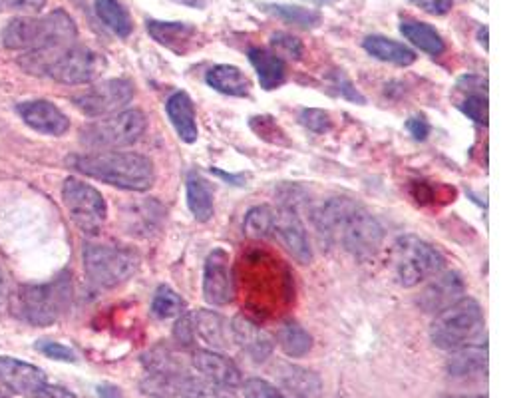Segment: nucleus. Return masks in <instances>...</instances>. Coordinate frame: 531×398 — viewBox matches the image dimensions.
Wrapping results in <instances>:
<instances>
[{"mask_svg": "<svg viewBox=\"0 0 531 398\" xmlns=\"http://www.w3.org/2000/svg\"><path fill=\"white\" fill-rule=\"evenodd\" d=\"M315 225L321 237L339 243L356 259L372 257L384 239L382 225L364 207L351 199L335 198L315 211Z\"/></svg>", "mask_w": 531, "mask_h": 398, "instance_id": "obj_1", "label": "nucleus"}, {"mask_svg": "<svg viewBox=\"0 0 531 398\" xmlns=\"http://www.w3.org/2000/svg\"><path fill=\"white\" fill-rule=\"evenodd\" d=\"M68 164L80 174L128 192H146L156 182L150 158L134 152H96L72 156Z\"/></svg>", "mask_w": 531, "mask_h": 398, "instance_id": "obj_2", "label": "nucleus"}, {"mask_svg": "<svg viewBox=\"0 0 531 398\" xmlns=\"http://www.w3.org/2000/svg\"><path fill=\"white\" fill-rule=\"evenodd\" d=\"M76 38V24L64 10H54L42 18H16L2 32L6 48L26 52H58L74 46Z\"/></svg>", "mask_w": 531, "mask_h": 398, "instance_id": "obj_3", "label": "nucleus"}, {"mask_svg": "<svg viewBox=\"0 0 531 398\" xmlns=\"http://www.w3.org/2000/svg\"><path fill=\"white\" fill-rule=\"evenodd\" d=\"M20 64L30 74L44 72L60 84H88L106 68V62L98 52L76 44L58 52H28Z\"/></svg>", "mask_w": 531, "mask_h": 398, "instance_id": "obj_4", "label": "nucleus"}, {"mask_svg": "<svg viewBox=\"0 0 531 398\" xmlns=\"http://www.w3.org/2000/svg\"><path fill=\"white\" fill-rule=\"evenodd\" d=\"M72 301V281L64 273L44 285H22L16 293L14 315L34 327H48L56 323Z\"/></svg>", "mask_w": 531, "mask_h": 398, "instance_id": "obj_5", "label": "nucleus"}, {"mask_svg": "<svg viewBox=\"0 0 531 398\" xmlns=\"http://www.w3.org/2000/svg\"><path fill=\"white\" fill-rule=\"evenodd\" d=\"M442 253L416 235H402L390 249V267L402 287H416L444 269Z\"/></svg>", "mask_w": 531, "mask_h": 398, "instance_id": "obj_6", "label": "nucleus"}, {"mask_svg": "<svg viewBox=\"0 0 531 398\" xmlns=\"http://www.w3.org/2000/svg\"><path fill=\"white\" fill-rule=\"evenodd\" d=\"M484 333V313L478 301L464 297L446 311L438 313L432 327L430 339L438 349L458 351L472 345Z\"/></svg>", "mask_w": 531, "mask_h": 398, "instance_id": "obj_7", "label": "nucleus"}, {"mask_svg": "<svg viewBox=\"0 0 531 398\" xmlns=\"http://www.w3.org/2000/svg\"><path fill=\"white\" fill-rule=\"evenodd\" d=\"M140 267L136 251L118 245L86 243L84 269L92 285L100 289H112L126 283Z\"/></svg>", "mask_w": 531, "mask_h": 398, "instance_id": "obj_8", "label": "nucleus"}, {"mask_svg": "<svg viewBox=\"0 0 531 398\" xmlns=\"http://www.w3.org/2000/svg\"><path fill=\"white\" fill-rule=\"evenodd\" d=\"M148 128V120L140 110H122L102 118L82 130V144L96 150L126 148L136 144Z\"/></svg>", "mask_w": 531, "mask_h": 398, "instance_id": "obj_9", "label": "nucleus"}, {"mask_svg": "<svg viewBox=\"0 0 531 398\" xmlns=\"http://www.w3.org/2000/svg\"><path fill=\"white\" fill-rule=\"evenodd\" d=\"M142 393L152 398H237L233 389L215 385L199 375H154L150 373L142 385Z\"/></svg>", "mask_w": 531, "mask_h": 398, "instance_id": "obj_10", "label": "nucleus"}, {"mask_svg": "<svg viewBox=\"0 0 531 398\" xmlns=\"http://www.w3.org/2000/svg\"><path fill=\"white\" fill-rule=\"evenodd\" d=\"M62 199L70 219L80 231L96 235L102 229L108 215V207L96 188L76 178H68L62 186Z\"/></svg>", "mask_w": 531, "mask_h": 398, "instance_id": "obj_11", "label": "nucleus"}, {"mask_svg": "<svg viewBox=\"0 0 531 398\" xmlns=\"http://www.w3.org/2000/svg\"><path fill=\"white\" fill-rule=\"evenodd\" d=\"M134 98V86L128 80L116 78L102 82L80 96L74 98V104L80 112H84L90 118H102V116H112L126 108Z\"/></svg>", "mask_w": 531, "mask_h": 398, "instance_id": "obj_12", "label": "nucleus"}, {"mask_svg": "<svg viewBox=\"0 0 531 398\" xmlns=\"http://www.w3.org/2000/svg\"><path fill=\"white\" fill-rule=\"evenodd\" d=\"M235 285L231 271V257L225 249H213L205 259L203 269V297L209 305L221 307L233 301Z\"/></svg>", "mask_w": 531, "mask_h": 398, "instance_id": "obj_13", "label": "nucleus"}, {"mask_svg": "<svg viewBox=\"0 0 531 398\" xmlns=\"http://www.w3.org/2000/svg\"><path fill=\"white\" fill-rule=\"evenodd\" d=\"M464 295H466V285L462 275L456 271H448L432 277V281L420 291L416 303L424 313L438 315L448 307H452L454 303H458L460 299H464Z\"/></svg>", "mask_w": 531, "mask_h": 398, "instance_id": "obj_14", "label": "nucleus"}, {"mask_svg": "<svg viewBox=\"0 0 531 398\" xmlns=\"http://www.w3.org/2000/svg\"><path fill=\"white\" fill-rule=\"evenodd\" d=\"M166 219V207L158 199H138L122 205L120 223L128 235L152 237Z\"/></svg>", "mask_w": 531, "mask_h": 398, "instance_id": "obj_15", "label": "nucleus"}, {"mask_svg": "<svg viewBox=\"0 0 531 398\" xmlns=\"http://www.w3.org/2000/svg\"><path fill=\"white\" fill-rule=\"evenodd\" d=\"M273 235L285 245V249L301 263H311L313 249L307 237V229L301 217L291 207L275 209Z\"/></svg>", "mask_w": 531, "mask_h": 398, "instance_id": "obj_16", "label": "nucleus"}, {"mask_svg": "<svg viewBox=\"0 0 531 398\" xmlns=\"http://www.w3.org/2000/svg\"><path fill=\"white\" fill-rule=\"evenodd\" d=\"M46 385L48 379L42 369L18 359L0 357V387L20 397L36 398Z\"/></svg>", "mask_w": 531, "mask_h": 398, "instance_id": "obj_17", "label": "nucleus"}, {"mask_svg": "<svg viewBox=\"0 0 531 398\" xmlns=\"http://www.w3.org/2000/svg\"><path fill=\"white\" fill-rule=\"evenodd\" d=\"M191 369L199 377L227 389H235L243 383L241 371L235 367V363L211 349H197L191 355Z\"/></svg>", "mask_w": 531, "mask_h": 398, "instance_id": "obj_18", "label": "nucleus"}, {"mask_svg": "<svg viewBox=\"0 0 531 398\" xmlns=\"http://www.w3.org/2000/svg\"><path fill=\"white\" fill-rule=\"evenodd\" d=\"M231 337L233 341L255 361V363H265L275 349V341L273 337L255 321H251L249 317H235L231 327Z\"/></svg>", "mask_w": 531, "mask_h": 398, "instance_id": "obj_19", "label": "nucleus"}, {"mask_svg": "<svg viewBox=\"0 0 531 398\" xmlns=\"http://www.w3.org/2000/svg\"><path fill=\"white\" fill-rule=\"evenodd\" d=\"M18 116L24 120L26 126L40 134L48 136H62L70 128V120L64 112H60L52 102L46 100H34V102H22L16 108Z\"/></svg>", "mask_w": 531, "mask_h": 398, "instance_id": "obj_20", "label": "nucleus"}, {"mask_svg": "<svg viewBox=\"0 0 531 398\" xmlns=\"http://www.w3.org/2000/svg\"><path fill=\"white\" fill-rule=\"evenodd\" d=\"M183 315H185L187 325H189L193 347L197 345V341L207 345L211 351L227 347L229 327H227V321L219 313L199 309V311H191V313H183Z\"/></svg>", "mask_w": 531, "mask_h": 398, "instance_id": "obj_21", "label": "nucleus"}, {"mask_svg": "<svg viewBox=\"0 0 531 398\" xmlns=\"http://www.w3.org/2000/svg\"><path fill=\"white\" fill-rule=\"evenodd\" d=\"M456 90L462 94L458 108L474 122L488 124V80L476 74L462 76L456 84Z\"/></svg>", "mask_w": 531, "mask_h": 398, "instance_id": "obj_22", "label": "nucleus"}, {"mask_svg": "<svg viewBox=\"0 0 531 398\" xmlns=\"http://www.w3.org/2000/svg\"><path fill=\"white\" fill-rule=\"evenodd\" d=\"M148 32L158 44L176 52L177 56L187 54L195 42V36H197V28L193 24H187V22L148 20Z\"/></svg>", "mask_w": 531, "mask_h": 398, "instance_id": "obj_23", "label": "nucleus"}, {"mask_svg": "<svg viewBox=\"0 0 531 398\" xmlns=\"http://www.w3.org/2000/svg\"><path fill=\"white\" fill-rule=\"evenodd\" d=\"M448 359V375L454 379H468V377H486L488 373V347L486 345H468Z\"/></svg>", "mask_w": 531, "mask_h": 398, "instance_id": "obj_24", "label": "nucleus"}, {"mask_svg": "<svg viewBox=\"0 0 531 398\" xmlns=\"http://www.w3.org/2000/svg\"><path fill=\"white\" fill-rule=\"evenodd\" d=\"M166 112L181 142L185 144L197 142L199 130H197V120H195V106H193V100L185 92H176L170 96L166 104Z\"/></svg>", "mask_w": 531, "mask_h": 398, "instance_id": "obj_25", "label": "nucleus"}, {"mask_svg": "<svg viewBox=\"0 0 531 398\" xmlns=\"http://www.w3.org/2000/svg\"><path fill=\"white\" fill-rule=\"evenodd\" d=\"M247 56H249L251 66L257 72V78L263 90H275L285 82L287 66H285V60L279 58L275 52L265 50V48H249Z\"/></svg>", "mask_w": 531, "mask_h": 398, "instance_id": "obj_26", "label": "nucleus"}, {"mask_svg": "<svg viewBox=\"0 0 531 398\" xmlns=\"http://www.w3.org/2000/svg\"><path fill=\"white\" fill-rule=\"evenodd\" d=\"M279 381L291 398H319L323 389L317 373L297 365H283L279 369Z\"/></svg>", "mask_w": 531, "mask_h": 398, "instance_id": "obj_27", "label": "nucleus"}, {"mask_svg": "<svg viewBox=\"0 0 531 398\" xmlns=\"http://www.w3.org/2000/svg\"><path fill=\"white\" fill-rule=\"evenodd\" d=\"M205 82L209 88H213L225 96H235V98H245L249 94V88H251L249 78L237 66H231V64L213 66L207 72Z\"/></svg>", "mask_w": 531, "mask_h": 398, "instance_id": "obj_28", "label": "nucleus"}, {"mask_svg": "<svg viewBox=\"0 0 531 398\" xmlns=\"http://www.w3.org/2000/svg\"><path fill=\"white\" fill-rule=\"evenodd\" d=\"M362 46L372 58L380 62H388L396 66H410L416 62V52L412 48L392 38H386V36H368L364 38Z\"/></svg>", "mask_w": 531, "mask_h": 398, "instance_id": "obj_29", "label": "nucleus"}, {"mask_svg": "<svg viewBox=\"0 0 531 398\" xmlns=\"http://www.w3.org/2000/svg\"><path fill=\"white\" fill-rule=\"evenodd\" d=\"M400 32L406 40H410L416 48H420L422 52L430 54V56H440L446 50V44L442 40V36L436 32V28H432L426 22H418V20H402L400 22Z\"/></svg>", "mask_w": 531, "mask_h": 398, "instance_id": "obj_30", "label": "nucleus"}, {"mask_svg": "<svg viewBox=\"0 0 531 398\" xmlns=\"http://www.w3.org/2000/svg\"><path fill=\"white\" fill-rule=\"evenodd\" d=\"M187 205L193 217L201 223L213 217V192L199 174H189L187 178Z\"/></svg>", "mask_w": 531, "mask_h": 398, "instance_id": "obj_31", "label": "nucleus"}, {"mask_svg": "<svg viewBox=\"0 0 531 398\" xmlns=\"http://www.w3.org/2000/svg\"><path fill=\"white\" fill-rule=\"evenodd\" d=\"M96 14L120 38H128L134 30L130 12L118 0H96Z\"/></svg>", "mask_w": 531, "mask_h": 398, "instance_id": "obj_32", "label": "nucleus"}, {"mask_svg": "<svg viewBox=\"0 0 531 398\" xmlns=\"http://www.w3.org/2000/svg\"><path fill=\"white\" fill-rule=\"evenodd\" d=\"M277 341H279V347L285 351V355H289L293 359L305 357L313 347V337L301 325H297L293 321L285 323L279 329Z\"/></svg>", "mask_w": 531, "mask_h": 398, "instance_id": "obj_33", "label": "nucleus"}, {"mask_svg": "<svg viewBox=\"0 0 531 398\" xmlns=\"http://www.w3.org/2000/svg\"><path fill=\"white\" fill-rule=\"evenodd\" d=\"M265 10L273 16L281 18L287 24H295L299 28H317L323 20V16L313 8L293 6V4H265Z\"/></svg>", "mask_w": 531, "mask_h": 398, "instance_id": "obj_34", "label": "nucleus"}, {"mask_svg": "<svg viewBox=\"0 0 531 398\" xmlns=\"http://www.w3.org/2000/svg\"><path fill=\"white\" fill-rule=\"evenodd\" d=\"M146 369L154 375H181L185 373L183 361L168 347H156L142 357Z\"/></svg>", "mask_w": 531, "mask_h": 398, "instance_id": "obj_35", "label": "nucleus"}, {"mask_svg": "<svg viewBox=\"0 0 531 398\" xmlns=\"http://www.w3.org/2000/svg\"><path fill=\"white\" fill-rule=\"evenodd\" d=\"M273 219L275 209L269 205H259L247 211L243 221V233L253 239H267L273 237Z\"/></svg>", "mask_w": 531, "mask_h": 398, "instance_id": "obj_36", "label": "nucleus"}, {"mask_svg": "<svg viewBox=\"0 0 531 398\" xmlns=\"http://www.w3.org/2000/svg\"><path fill=\"white\" fill-rule=\"evenodd\" d=\"M152 313L158 319H174L185 313V303L174 289L162 285L152 301Z\"/></svg>", "mask_w": 531, "mask_h": 398, "instance_id": "obj_37", "label": "nucleus"}, {"mask_svg": "<svg viewBox=\"0 0 531 398\" xmlns=\"http://www.w3.org/2000/svg\"><path fill=\"white\" fill-rule=\"evenodd\" d=\"M271 46L275 50V54L279 58H291V60H301L303 54H305V46L303 42L293 36V34H287V32H275L271 36Z\"/></svg>", "mask_w": 531, "mask_h": 398, "instance_id": "obj_38", "label": "nucleus"}, {"mask_svg": "<svg viewBox=\"0 0 531 398\" xmlns=\"http://www.w3.org/2000/svg\"><path fill=\"white\" fill-rule=\"evenodd\" d=\"M299 120H301V124H303L305 128H309V130L315 132V134H325V132H329L331 126H333L331 114L325 112V110H317V108H307V110H303L301 116H299Z\"/></svg>", "mask_w": 531, "mask_h": 398, "instance_id": "obj_39", "label": "nucleus"}, {"mask_svg": "<svg viewBox=\"0 0 531 398\" xmlns=\"http://www.w3.org/2000/svg\"><path fill=\"white\" fill-rule=\"evenodd\" d=\"M241 389L245 398H287L275 385L263 379H249L241 383Z\"/></svg>", "mask_w": 531, "mask_h": 398, "instance_id": "obj_40", "label": "nucleus"}, {"mask_svg": "<svg viewBox=\"0 0 531 398\" xmlns=\"http://www.w3.org/2000/svg\"><path fill=\"white\" fill-rule=\"evenodd\" d=\"M38 351L44 353L48 359H54V361H66V363H74L76 361V355L72 349L60 345V343H52V341H40L38 343Z\"/></svg>", "mask_w": 531, "mask_h": 398, "instance_id": "obj_41", "label": "nucleus"}, {"mask_svg": "<svg viewBox=\"0 0 531 398\" xmlns=\"http://www.w3.org/2000/svg\"><path fill=\"white\" fill-rule=\"evenodd\" d=\"M410 2L432 16H444L454 8V0H410Z\"/></svg>", "mask_w": 531, "mask_h": 398, "instance_id": "obj_42", "label": "nucleus"}, {"mask_svg": "<svg viewBox=\"0 0 531 398\" xmlns=\"http://www.w3.org/2000/svg\"><path fill=\"white\" fill-rule=\"evenodd\" d=\"M46 0H0V12L18 10V12H38L44 8Z\"/></svg>", "mask_w": 531, "mask_h": 398, "instance_id": "obj_43", "label": "nucleus"}, {"mask_svg": "<svg viewBox=\"0 0 531 398\" xmlns=\"http://www.w3.org/2000/svg\"><path fill=\"white\" fill-rule=\"evenodd\" d=\"M408 132L414 136V140H426L430 134V124L422 116H414L406 122Z\"/></svg>", "mask_w": 531, "mask_h": 398, "instance_id": "obj_44", "label": "nucleus"}, {"mask_svg": "<svg viewBox=\"0 0 531 398\" xmlns=\"http://www.w3.org/2000/svg\"><path fill=\"white\" fill-rule=\"evenodd\" d=\"M335 80H337L339 92H341L345 98H349V100H353V102H358V104H364V98L358 94V90L354 88L353 84H351V80H349L343 72L337 74Z\"/></svg>", "mask_w": 531, "mask_h": 398, "instance_id": "obj_45", "label": "nucleus"}, {"mask_svg": "<svg viewBox=\"0 0 531 398\" xmlns=\"http://www.w3.org/2000/svg\"><path fill=\"white\" fill-rule=\"evenodd\" d=\"M36 398H76V395L70 393V391H66V389H62V387H54V385L48 383V385L38 393V397Z\"/></svg>", "mask_w": 531, "mask_h": 398, "instance_id": "obj_46", "label": "nucleus"}, {"mask_svg": "<svg viewBox=\"0 0 531 398\" xmlns=\"http://www.w3.org/2000/svg\"><path fill=\"white\" fill-rule=\"evenodd\" d=\"M98 397L100 398H124L122 397V391L118 387H112V385H102L98 389Z\"/></svg>", "mask_w": 531, "mask_h": 398, "instance_id": "obj_47", "label": "nucleus"}, {"mask_svg": "<svg viewBox=\"0 0 531 398\" xmlns=\"http://www.w3.org/2000/svg\"><path fill=\"white\" fill-rule=\"evenodd\" d=\"M6 281H4V275H2V271H0V315H2V311H4V307H6Z\"/></svg>", "mask_w": 531, "mask_h": 398, "instance_id": "obj_48", "label": "nucleus"}, {"mask_svg": "<svg viewBox=\"0 0 531 398\" xmlns=\"http://www.w3.org/2000/svg\"><path fill=\"white\" fill-rule=\"evenodd\" d=\"M478 38H480V44H482L484 48H488V26H482V28L478 30Z\"/></svg>", "mask_w": 531, "mask_h": 398, "instance_id": "obj_49", "label": "nucleus"}, {"mask_svg": "<svg viewBox=\"0 0 531 398\" xmlns=\"http://www.w3.org/2000/svg\"><path fill=\"white\" fill-rule=\"evenodd\" d=\"M438 398H486V397H474V395H470V397H458V395H442V397Z\"/></svg>", "mask_w": 531, "mask_h": 398, "instance_id": "obj_50", "label": "nucleus"}, {"mask_svg": "<svg viewBox=\"0 0 531 398\" xmlns=\"http://www.w3.org/2000/svg\"><path fill=\"white\" fill-rule=\"evenodd\" d=\"M0 398H8V397H4V395H2V393H0Z\"/></svg>", "mask_w": 531, "mask_h": 398, "instance_id": "obj_51", "label": "nucleus"}]
</instances>
